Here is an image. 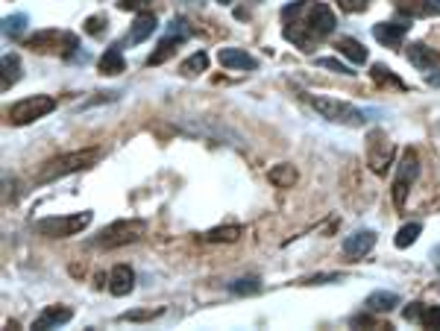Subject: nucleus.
<instances>
[{
  "mask_svg": "<svg viewBox=\"0 0 440 331\" xmlns=\"http://www.w3.org/2000/svg\"><path fill=\"white\" fill-rule=\"evenodd\" d=\"M97 159H100V150H94V147L68 152V156H59V159H53L47 168L38 173V182H41V185H44V182H56V179H62V176H68V173L88 170L91 164H97Z\"/></svg>",
  "mask_w": 440,
  "mask_h": 331,
  "instance_id": "nucleus-1",
  "label": "nucleus"
},
{
  "mask_svg": "<svg viewBox=\"0 0 440 331\" xmlns=\"http://www.w3.org/2000/svg\"><path fill=\"white\" fill-rule=\"evenodd\" d=\"M311 106L320 112L326 120L332 124H340V126H364L367 124V112L352 103H344V100H332V97H311Z\"/></svg>",
  "mask_w": 440,
  "mask_h": 331,
  "instance_id": "nucleus-2",
  "label": "nucleus"
},
{
  "mask_svg": "<svg viewBox=\"0 0 440 331\" xmlns=\"http://www.w3.org/2000/svg\"><path fill=\"white\" fill-rule=\"evenodd\" d=\"M88 223H91V212H80V214H68V217L38 220L36 231L44 238H71V235H80Z\"/></svg>",
  "mask_w": 440,
  "mask_h": 331,
  "instance_id": "nucleus-3",
  "label": "nucleus"
},
{
  "mask_svg": "<svg viewBox=\"0 0 440 331\" xmlns=\"http://www.w3.org/2000/svg\"><path fill=\"white\" fill-rule=\"evenodd\" d=\"M53 109H56V100H53V97L32 94V97H27V100H21L9 109V117H12L15 126H24V124H32V120H38L44 115H50Z\"/></svg>",
  "mask_w": 440,
  "mask_h": 331,
  "instance_id": "nucleus-4",
  "label": "nucleus"
},
{
  "mask_svg": "<svg viewBox=\"0 0 440 331\" xmlns=\"http://www.w3.org/2000/svg\"><path fill=\"white\" fill-rule=\"evenodd\" d=\"M141 235H144V220H120V223H112L109 229L100 231L97 244H100L103 249L126 247V244H135Z\"/></svg>",
  "mask_w": 440,
  "mask_h": 331,
  "instance_id": "nucleus-5",
  "label": "nucleus"
},
{
  "mask_svg": "<svg viewBox=\"0 0 440 331\" xmlns=\"http://www.w3.org/2000/svg\"><path fill=\"white\" fill-rule=\"evenodd\" d=\"M420 176V164H417V156L408 150L405 152V159L399 161V170H396V185H393V203L402 208L405 196H408V185Z\"/></svg>",
  "mask_w": 440,
  "mask_h": 331,
  "instance_id": "nucleus-6",
  "label": "nucleus"
},
{
  "mask_svg": "<svg viewBox=\"0 0 440 331\" xmlns=\"http://www.w3.org/2000/svg\"><path fill=\"white\" fill-rule=\"evenodd\" d=\"M408 18L402 21H382V24L373 27V36H376L379 44H384V47H396V44L402 41V36L408 32Z\"/></svg>",
  "mask_w": 440,
  "mask_h": 331,
  "instance_id": "nucleus-7",
  "label": "nucleus"
},
{
  "mask_svg": "<svg viewBox=\"0 0 440 331\" xmlns=\"http://www.w3.org/2000/svg\"><path fill=\"white\" fill-rule=\"evenodd\" d=\"M217 62L229 71H256L258 68L256 56H250L247 50H238V47H223L217 53Z\"/></svg>",
  "mask_w": 440,
  "mask_h": 331,
  "instance_id": "nucleus-8",
  "label": "nucleus"
},
{
  "mask_svg": "<svg viewBox=\"0 0 440 331\" xmlns=\"http://www.w3.org/2000/svg\"><path fill=\"white\" fill-rule=\"evenodd\" d=\"M373 247H376V231L370 229H361L344 240V252L349 258H364L367 252H373Z\"/></svg>",
  "mask_w": 440,
  "mask_h": 331,
  "instance_id": "nucleus-9",
  "label": "nucleus"
},
{
  "mask_svg": "<svg viewBox=\"0 0 440 331\" xmlns=\"http://www.w3.org/2000/svg\"><path fill=\"white\" fill-rule=\"evenodd\" d=\"M68 319H74V311L68 305H56V308H47V311H41L36 317V323H32V331H41V328H59L65 326Z\"/></svg>",
  "mask_w": 440,
  "mask_h": 331,
  "instance_id": "nucleus-10",
  "label": "nucleus"
},
{
  "mask_svg": "<svg viewBox=\"0 0 440 331\" xmlns=\"http://www.w3.org/2000/svg\"><path fill=\"white\" fill-rule=\"evenodd\" d=\"M405 56H408V62L414 65L417 71H434L437 68V53L432 47H426V44H408V50H405Z\"/></svg>",
  "mask_w": 440,
  "mask_h": 331,
  "instance_id": "nucleus-11",
  "label": "nucleus"
},
{
  "mask_svg": "<svg viewBox=\"0 0 440 331\" xmlns=\"http://www.w3.org/2000/svg\"><path fill=\"white\" fill-rule=\"evenodd\" d=\"M132 288H135V273H132V267H126V264L115 267L112 275H109V290H112V296H129Z\"/></svg>",
  "mask_w": 440,
  "mask_h": 331,
  "instance_id": "nucleus-12",
  "label": "nucleus"
},
{
  "mask_svg": "<svg viewBox=\"0 0 440 331\" xmlns=\"http://www.w3.org/2000/svg\"><path fill=\"white\" fill-rule=\"evenodd\" d=\"M159 27V21L153 12H141L135 21H132V30H129V36H126V44H141V41H147L153 32H156Z\"/></svg>",
  "mask_w": 440,
  "mask_h": 331,
  "instance_id": "nucleus-13",
  "label": "nucleus"
},
{
  "mask_svg": "<svg viewBox=\"0 0 440 331\" xmlns=\"http://www.w3.org/2000/svg\"><path fill=\"white\" fill-rule=\"evenodd\" d=\"M27 27H30V15L24 12H15V15H6L3 18V36L9 41H18L27 36Z\"/></svg>",
  "mask_w": 440,
  "mask_h": 331,
  "instance_id": "nucleus-14",
  "label": "nucleus"
},
{
  "mask_svg": "<svg viewBox=\"0 0 440 331\" xmlns=\"http://www.w3.org/2000/svg\"><path fill=\"white\" fill-rule=\"evenodd\" d=\"M97 68H100L103 73H120L126 68V62H124V53H120V44H112V47H109L103 56H100V62H97Z\"/></svg>",
  "mask_w": 440,
  "mask_h": 331,
  "instance_id": "nucleus-15",
  "label": "nucleus"
},
{
  "mask_svg": "<svg viewBox=\"0 0 440 331\" xmlns=\"http://www.w3.org/2000/svg\"><path fill=\"white\" fill-rule=\"evenodd\" d=\"M396 305H399V296H396L393 290H376V293L367 296V308L376 311V314H388Z\"/></svg>",
  "mask_w": 440,
  "mask_h": 331,
  "instance_id": "nucleus-16",
  "label": "nucleus"
},
{
  "mask_svg": "<svg viewBox=\"0 0 440 331\" xmlns=\"http://www.w3.org/2000/svg\"><path fill=\"white\" fill-rule=\"evenodd\" d=\"M179 44H185V38H179V36H170V32H168V36H164V38L159 41L156 53H153V56L147 59V65H162V62L168 59V56H173V50L179 47Z\"/></svg>",
  "mask_w": 440,
  "mask_h": 331,
  "instance_id": "nucleus-17",
  "label": "nucleus"
},
{
  "mask_svg": "<svg viewBox=\"0 0 440 331\" xmlns=\"http://www.w3.org/2000/svg\"><path fill=\"white\" fill-rule=\"evenodd\" d=\"M340 53L349 59V62H355V65H364L367 62V47L361 41H355V38H340Z\"/></svg>",
  "mask_w": 440,
  "mask_h": 331,
  "instance_id": "nucleus-18",
  "label": "nucleus"
},
{
  "mask_svg": "<svg viewBox=\"0 0 440 331\" xmlns=\"http://www.w3.org/2000/svg\"><path fill=\"white\" fill-rule=\"evenodd\" d=\"M238 238H241L238 226H220V229H212L203 235V240H208V244H235Z\"/></svg>",
  "mask_w": 440,
  "mask_h": 331,
  "instance_id": "nucleus-19",
  "label": "nucleus"
},
{
  "mask_svg": "<svg viewBox=\"0 0 440 331\" xmlns=\"http://www.w3.org/2000/svg\"><path fill=\"white\" fill-rule=\"evenodd\" d=\"M420 231H423V226L420 223H405L399 231H396V238H393V244H396V249H408L417 238H420Z\"/></svg>",
  "mask_w": 440,
  "mask_h": 331,
  "instance_id": "nucleus-20",
  "label": "nucleus"
},
{
  "mask_svg": "<svg viewBox=\"0 0 440 331\" xmlns=\"http://www.w3.org/2000/svg\"><path fill=\"white\" fill-rule=\"evenodd\" d=\"M258 290H261V282L256 279V275H247V279L229 282V293H235V296H256Z\"/></svg>",
  "mask_w": 440,
  "mask_h": 331,
  "instance_id": "nucleus-21",
  "label": "nucleus"
},
{
  "mask_svg": "<svg viewBox=\"0 0 440 331\" xmlns=\"http://www.w3.org/2000/svg\"><path fill=\"white\" fill-rule=\"evenodd\" d=\"M18 80H21V59L15 53H9V56H3V88H12Z\"/></svg>",
  "mask_w": 440,
  "mask_h": 331,
  "instance_id": "nucleus-22",
  "label": "nucleus"
},
{
  "mask_svg": "<svg viewBox=\"0 0 440 331\" xmlns=\"http://www.w3.org/2000/svg\"><path fill=\"white\" fill-rule=\"evenodd\" d=\"M270 182L273 185H279V187H288L296 182V170L291 168V164H276V168H270Z\"/></svg>",
  "mask_w": 440,
  "mask_h": 331,
  "instance_id": "nucleus-23",
  "label": "nucleus"
},
{
  "mask_svg": "<svg viewBox=\"0 0 440 331\" xmlns=\"http://www.w3.org/2000/svg\"><path fill=\"white\" fill-rule=\"evenodd\" d=\"M206 68H208V56H206L203 50H200V53H194L191 59H185V62H182V73H185V76H191V73H203Z\"/></svg>",
  "mask_w": 440,
  "mask_h": 331,
  "instance_id": "nucleus-24",
  "label": "nucleus"
},
{
  "mask_svg": "<svg viewBox=\"0 0 440 331\" xmlns=\"http://www.w3.org/2000/svg\"><path fill=\"white\" fill-rule=\"evenodd\" d=\"M420 326L432 328V331H440V305H426V311L420 317Z\"/></svg>",
  "mask_w": 440,
  "mask_h": 331,
  "instance_id": "nucleus-25",
  "label": "nucleus"
},
{
  "mask_svg": "<svg viewBox=\"0 0 440 331\" xmlns=\"http://www.w3.org/2000/svg\"><path fill=\"white\" fill-rule=\"evenodd\" d=\"M373 80H376V82H390V85H396V88H402V91H405V82L396 80V76L388 71V65H376V68H373Z\"/></svg>",
  "mask_w": 440,
  "mask_h": 331,
  "instance_id": "nucleus-26",
  "label": "nucleus"
},
{
  "mask_svg": "<svg viewBox=\"0 0 440 331\" xmlns=\"http://www.w3.org/2000/svg\"><path fill=\"white\" fill-rule=\"evenodd\" d=\"M405 15H423L426 12V0H393Z\"/></svg>",
  "mask_w": 440,
  "mask_h": 331,
  "instance_id": "nucleus-27",
  "label": "nucleus"
},
{
  "mask_svg": "<svg viewBox=\"0 0 440 331\" xmlns=\"http://www.w3.org/2000/svg\"><path fill=\"white\" fill-rule=\"evenodd\" d=\"M317 65L320 68H329V71H335V73H355L349 68V65H344L340 59H332V56H323V59H317Z\"/></svg>",
  "mask_w": 440,
  "mask_h": 331,
  "instance_id": "nucleus-28",
  "label": "nucleus"
},
{
  "mask_svg": "<svg viewBox=\"0 0 440 331\" xmlns=\"http://www.w3.org/2000/svg\"><path fill=\"white\" fill-rule=\"evenodd\" d=\"M85 32H88V36H103V32H106V18L103 15L88 18L85 21Z\"/></svg>",
  "mask_w": 440,
  "mask_h": 331,
  "instance_id": "nucleus-29",
  "label": "nucleus"
},
{
  "mask_svg": "<svg viewBox=\"0 0 440 331\" xmlns=\"http://www.w3.org/2000/svg\"><path fill=\"white\" fill-rule=\"evenodd\" d=\"M156 317H162V308H156V311H126L124 314L126 323H135V319H144L147 323V319H156Z\"/></svg>",
  "mask_w": 440,
  "mask_h": 331,
  "instance_id": "nucleus-30",
  "label": "nucleus"
},
{
  "mask_svg": "<svg viewBox=\"0 0 440 331\" xmlns=\"http://www.w3.org/2000/svg\"><path fill=\"white\" fill-rule=\"evenodd\" d=\"M346 275L344 273H323V275H311V279H305V284H326V282H344Z\"/></svg>",
  "mask_w": 440,
  "mask_h": 331,
  "instance_id": "nucleus-31",
  "label": "nucleus"
},
{
  "mask_svg": "<svg viewBox=\"0 0 440 331\" xmlns=\"http://www.w3.org/2000/svg\"><path fill=\"white\" fill-rule=\"evenodd\" d=\"M370 0H338V6L344 9V12H364Z\"/></svg>",
  "mask_w": 440,
  "mask_h": 331,
  "instance_id": "nucleus-32",
  "label": "nucleus"
},
{
  "mask_svg": "<svg viewBox=\"0 0 440 331\" xmlns=\"http://www.w3.org/2000/svg\"><path fill=\"white\" fill-rule=\"evenodd\" d=\"M423 311H426V305H423V302H414V305L405 308V319H408V323H420Z\"/></svg>",
  "mask_w": 440,
  "mask_h": 331,
  "instance_id": "nucleus-33",
  "label": "nucleus"
},
{
  "mask_svg": "<svg viewBox=\"0 0 440 331\" xmlns=\"http://www.w3.org/2000/svg\"><path fill=\"white\" fill-rule=\"evenodd\" d=\"M426 12L428 15H440V0H426Z\"/></svg>",
  "mask_w": 440,
  "mask_h": 331,
  "instance_id": "nucleus-34",
  "label": "nucleus"
},
{
  "mask_svg": "<svg viewBox=\"0 0 440 331\" xmlns=\"http://www.w3.org/2000/svg\"><path fill=\"white\" fill-rule=\"evenodd\" d=\"M428 73V82H432V85H440V71L434 68V71H426Z\"/></svg>",
  "mask_w": 440,
  "mask_h": 331,
  "instance_id": "nucleus-35",
  "label": "nucleus"
},
{
  "mask_svg": "<svg viewBox=\"0 0 440 331\" xmlns=\"http://www.w3.org/2000/svg\"><path fill=\"white\" fill-rule=\"evenodd\" d=\"M432 261H434V267L440 270V247H434V249H432Z\"/></svg>",
  "mask_w": 440,
  "mask_h": 331,
  "instance_id": "nucleus-36",
  "label": "nucleus"
},
{
  "mask_svg": "<svg viewBox=\"0 0 440 331\" xmlns=\"http://www.w3.org/2000/svg\"><path fill=\"white\" fill-rule=\"evenodd\" d=\"M217 3H223V6H229V3H232V0H217Z\"/></svg>",
  "mask_w": 440,
  "mask_h": 331,
  "instance_id": "nucleus-37",
  "label": "nucleus"
}]
</instances>
